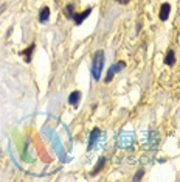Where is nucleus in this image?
Here are the masks:
<instances>
[{
	"mask_svg": "<svg viewBox=\"0 0 180 182\" xmlns=\"http://www.w3.org/2000/svg\"><path fill=\"white\" fill-rule=\"evenodd\" d=\"M39 22L41 24H47L48 22V19H50V8L48 6H42L41 8V11H39Z\"/></svg>",
	"mask_w": 180,
	"mask_h": 182,
	"instance_id": "nucleus-9",
	"label": "nucleus"
},
{
	"mask_svg": "<svg viewBox=\"0 0 180 182\" xmlns=\"http://www.w3.org/2000/svg\"><path fill=\"white\" fill-rule=\"evenodd\" d=\"M36 50V42H31L30 44V47L28 48H25V50H22L20 52V56H23V61L25 62H31V59H33V53H34Z\"/></svg>",
	"mask_w": 180,
	"mask_h": 182,
	"instance_id": "nucleus-5",
	"label": "nucleus"
},
{
	"mask_svg": "<svg viewBox=\"0 0 180 182\" xmlns=\"http://www.w3.org/2000/svg\"><path fill=\"white\" fill-rule=\"evenodd\" d=\"M75 5L73 3H68V5H65V8H64V16H65V19H70V20H73L75 17Z\"/></svg>",
	"mask_w": 180,
	"mask_h": 182,
	"instance_id": "nucleus-11",
	"label": "nucleus"
},
{
	"mask_svg": "<svg viewBox=\"0 0 180 182\" xmlns=\"http://www.w3.org/2000/svg\"><path fill=\"white\" fill-rule=\"evenodd\" d=\"M115 2L120 3V5H127V3L130 2V0H115Z\"/></svg>",
	"mask_w": 180,
	"mask_h": 182,
	"instance_id": "nucleus-13",
	"label": "nucleus"
},
{
	"mask_svg": "<svg viewBox=\"0 0 180 182\" xmlns=\"http://www.w3.org/2000/svg\"><path fill=\"white\" fill-rule=\"evenodd\" d=\"M104 58L106 54L102 50H96L93 53V58H92V65H90V72L92 76H93L95 81L101 80V73H102V67H104Z\"/></svg>",
	"mask_w": 180,
	"mask_h": 182,
	"instance_id": "nucleus-1",
	"label": "nucleus"
},
{
	"mask_svg": "<svg viewBox=\"0 0 180 182\" xmlns=\"http://www.w3.org/2000/svg\"><path fill=\"white\" fill-rule=\"evenodd\" d=\"M92 9H93V8L89 6V8H85V9L83 11V13H76V14H75V17H73L75 25H81V24H83V22H84V20L92 14Z\"/></svg>",
	"mask_w": 180,
	"mask_h": 182,
	"instance_id": "nucleus-4",
	"label": "nucleus"
},
{
	"mask_svg": "<svg viewBox=\"0 0 180 182\" xmlns=\"http://www.w3.org/2000/svg\"><path fill=\"white\" fill-rule=\"evenodd\" d=\"M81 97H83V93H81L79 90H73L72 93H70V97H68V104L72 107L78 109V104L81 101Z\"/></svg>",
	"mask_w": 180,
	"mask_h": 182,
	"instance_id": "nucleus-6",
	"label": "nucleus"
},
{
	"mask_svg": "<svg viewBox=\"0 0 180 182\" xmlns=\"http://www.w3.org/2000/svg\"><path fill=\"white\" fill-rule=\"evenodd\" d=\"M0 156H2V150H0Z\"/></svg>",
	"mask_w": 180,
	"mask_h": 182,
	"instance_id": "nucleus-14",
	"label": "nucleus"
},
{
	"mask_svg": "<svg viewBox=\"0 0 180 182\" xmlns=\"http://www.w3.org/2000/svg\"><path fill=\"white\" fill-rule=\"evenodd\" d=\"M100 137H101V131H100V128H93V129L90 131L89 142H87V151H92V150H93Z\"/></svg>",
	"mask_w": 180,
	"mask_h": 182,
	"instance_id": "nucleus-3",
	"label": "nucleus"
},
{
	"mask_svg": "<svg viewBox=\"0 0 180 182\" xmlns=\"http://www.w3.org/2000/svg\"><path fill=\"white\" fill-rule=\"evenodd\" d=\"M169 13H171V5L169 3H163L160 6V13H159V19L162 22H166L169 19Z\"/></svg>",
	"mask_w": 180,
	"mask_h": 182,
	"instance_id": "nucleus-7",
	"label": "nucleus"
},
{
	"mask_svg": "<svg viewBox=\"0 0 180 182\" xmlns=\"http://www.w3.org/2000/svg\"><path fill=\"white\" fill-rule=\"evenodd\" d=\"M163 62H165V65H168V67H172V65L176 64V52H174L172 48H169V50L166 52Z\"/></svg>",
	"mask_w": 180,
	"mask_h": 182,
	"instance_id": "nucleus-8",
	"label": "nucleus"
},
{
	"mask_svg": "<svg viewBox=\"0 0 180 182\" xmlns=\"http://www.w3.org/2000/svg\"><path fill=\"white\" fill-rule=\"evenodd\" d=\"M104 165H106V157H104V156L98 157V162H96V165L93 167V170H92L90 174H92V176H96V174L102 170V167H104Z\"/></svg>",
	"mask_w": 180,
	"mask_h": 182,
	"instance_id": "nucleus-10",
	"label": "nucleus"
},
{
	"mask_svg": "<svg viewBox=\"0 0 180 182\" xmlns=\"http://www.w3.org/2000/svg\"><path fill=\"white\" fill-rule=\"evenodd\" d=\"M124 67H126V62L124 61H118L117 64H112L110 67H109L107 70V75H106V78H104V82H110L113 80V76H115L117 73H120Z\"/></svg>",
	"mask_w": 180,
	"mask_h": 182,
	"instance_id": "nucleus-2",
	"label": "nucleus"
},
{
	"mask_svg": "<svg viewBox=\"0 0 180 182\" xmlns=\"http://www.w3.org/2000/svg\"><path fill=\"white\" fill-rule=\"evenodd\" d=\"M143 176H144V168H140L138 171L134 174L132 181H135V182H137V181H141V179H143Z\"/></svg>",
	"mask_w": 180,
	"mask_h": 182,
	"instance_id": "nucleus-12",
	"label": "nucleus"
}]
</instances>
